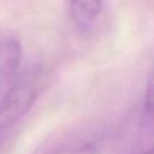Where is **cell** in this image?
<instances>
[{
    "label": "cell",
    "instance_id": "7a4b0ae2",
    "mask_svg": "<svg viewBox=\"0 0 154 154\" xmlns=\"http://www.w3.org/2000/svg\"><path fill=\"white\" fill-rule=\"evenodd\" d=\"M70 14L81 31H89L97 22L102 8V0H70Z\"/></svg>",
    "mask_w": 154,
    "mask_h": 154
},
{
    "label": "cell",
    "instance_id": "277c9868",
    "mask_svg": "<svg viewBox=\"0 0 154 154\" xmlns=\"http://www.w3.org/2000/svg\"><path fill=\"white\" fill-rule=\"evenodd\" d=\"M144 107L148 114L154 117V70L152 71L148 83L146 87V96H144Z\"/></svg>",
    "mask_w": 154,
    "mask_h": 154
},
{
    "label": "cell",
    "instance_id": "3957f363",
    "mask_svg": "<svg viewBox=\"0 0 154 154\" xmlns=\"http://www.w3.org/2000/svg\"><path fill=\"white\" fill-rule=\"evenodd\" d=\"M22 59L20 43L14 38L0 41V91L11 81Z\"/></svg>",
    "mask_w": 154,
    "mask_h": 154
},
{
    "label": "cell",
    "instance_id": "6da1fadb",
    "mask_svg": "<svg viewBox=\"0 0 154 154\" xmlns=\"http://www.w3.org/2000/svg\"><path fill=\"white\" fill-rule=\"evenodd\" d=\"M41 72L29 70L22 73L0 100V138L8 132L34 105L41 89Z\"/></svg>",
    "mask_w": 154,
    "mask_h": 154
}]
</instances>
